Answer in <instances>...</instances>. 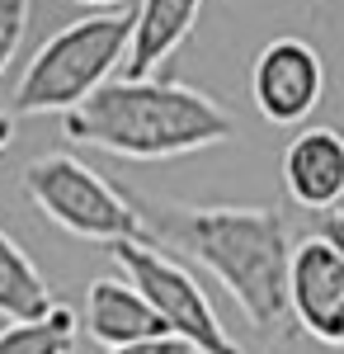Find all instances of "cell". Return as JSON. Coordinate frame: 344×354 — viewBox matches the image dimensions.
Segmentation results:
<instances>
[{"mask_svg": "<svg viewBox=\"0 0 344 354\" xmlns=\"http://www.w3.org/2000/svg\"><path fill=\"white\" fill-rule=\"evenodd\" d=\"M28 15H33V0H0V76H5V66L15 62L19 43H24Z\"/></svg>", "mask_w": 344, "mask_h": 354, "instance_id": "13", "label": "cell"}, {"mask_svg": "<svg viewBox=\"0 0 344 354\" xmlns=\"http://www.w3.org/2000/svg\"><path fill=\"white\" fill-rule=\"evenodd\" d=\"M203 0H137L133 33L123 53V76H156L160 62H170L198 24Z\"/></svg>", "mask_w": 344, "mask_h": 354, "instance_id": "9", "label": "cell"}, {"mask_svg": "<svg viewBox=\"0 0 344 354\" xmlns=\"http://www.w3.org/2000/svg\"><path fill=\"white\" fill-rule=\"evenodd\" d=\"M288 317L312 340L344 350V260L321 236H307L288 255Z\"/></svg>", "mask_w": 344, "mask_h": 354, "instance_id": "7", "label": "cell"}, {"mask_svg": "<svg viewBox=\"0 0 344 354\" xmlns=\"http://www.w3.org/2000/svg\"><path fill=\"white\" fill-rule=\"evenodd\" d=\"M85 330L104 350H113V345H128V340L165 335V322L128 279H95L90 293H85Z\"/></svg>", "mask_w": 344, "mask_h": 354, "instance_id": "10", "label": "cell"}, {"mask_svg": "<svg viewBox=\"0 0 344 354\" xmlns=\"http://www.w3.org/2000/svg\"><path fill=\"white\" fill-rule=\"evenodd\" d=\"M316 236H321L325 245H335V255L344 260V208H340V203L321 213V222H316Z\"/></svg>", "mask_w": 344, "mask_h": 354, "instance_id": "15", "label": "cell"}, {"mask_svg": "<svg viewBox=\"0 0 344 354\" xmlns=\"http://www.w3.org/2000/svg\"><path fill=\"white\" fill-rule=\"evenodd\" d=\"M283 185L292 203L325 213L344 198V133L335 128H302L283 151Z\"/></svg>", "mask_w": 344, "mask_h": 354, "instance_id": "8", "label": "cell"}, {"mask_svg": "<svg viewBox=\"0 0 344 354\" xmlns=\"http://www.w3.org/2000/svg\"><path fill=\"white\" fill-rule=\"evenodd\" d=\"M142 236L160 250H175L203 270L236 298L260 335L288 326V222L274 208H198L170 198H142L128 189Z\"/></svg>", "mask_w": 344, "mask_h": 354, "instance_id": "1", "label": "cell"}, {"mask_svg": "<svg viewBox=\"0 0 344 354\" xmlns=\"http://www.w3.org/2000/svg\"><path fill=\"white\" fill-rule=\"evenodd\" d=\"M52 307V288L28 260V250L10 232H0V317L5 322H24V317H43Z\"/></svg>", "mask_w": 344, "mask_h": 354, "instance_id": "11", "label": "cell"}, {"mask_svg": "<svg viewBox=\"0 0 344 354\" xmlns=\"http://www.w3.org/2000/svg\"><path fill=\"white\" fill-rule=\"evenodd\" d=\"M321 90H325V66L307 38H274L260 48L250 71V95L265 123L278 128L302 123L321 104Z\"/></svg>", "mask_w": 344, "mask_h": 354, "instance_id": "6", "label": "cell"}, {"mask_svg": "<svg viewBox=\"0 0 344 354\" xmlns=\"http://www.w3.org/2000/svg\"><path fill=\"white\" fill-rule=\"evenodd\" d=\"M61 133L123 161H170L231 142L236 123L212 95L184 81L108 76L99 90H90L80 104L61 113Z\"/></svg>", "mask_w": 344, "mask_h": 354, "instance_id": "2", "label": "cell"}, {"mask_svg": "<svg viewBox=\"0 0 344 354\" xmlns=\"http://www.w3.org/2000/svg\"><path fill=\"white\" fill-rule=\"evenodd\" d=\"M80 5H104L108 10V5H123V0H80Z\"/></svg>", "mask_w": 344, "mask_h": 354, "instance_id": "17", "label": "cell"}, {"mask_svg": "<svg viewBox=\"0 0 344 354\" xmlns=\"http://www.w3.org/2000/svg\"><path fill=\"white\" fill-rule=\"evenodd\" d=\"M128 33L133 10H104L57 28L15 85V113H66L71 104H80L113 76V66H123Z\"/></svg>", "mask_w": 344, "mask_h": 354, "instance_id": "3", "label": "cell"}, {"mask_svg": "<svg viewBox=\"0 0 344 354\" xmlns=\"http://www.w3.org/2000/svg\"><path fill=\"white\" fill-rule=\"evenodd\" d=\"M10 137H15V118H10V113L0 109V151L10 147Z\"/></svg>", "mask_w": 344, "mask_h": 354, "instance_id": "16", "label": "cell"}, {"mask_svg": "<svg viewBox=\"0 0 344 354\" xmlns=\"http://www.w3.org/2000/svg\"><path fill=\"white\" fill-rule=\"evenodd\" d=\"M108 354H193V345L165 330V335H146V340H128V345H113Z\"/></svg>", "mask_w": 344, "mask_h": 354, "instance_id": "14", "label": "cell"}, {"mask_svg": "<svg viewBox=\"0 0 344 354\" xmlns=\"http://www.w3.org/2000/svg\"><path fill=\"white\" fill-rule=\"evenodd\" d=\"M76 326H80L76 312L52 298V307L43 317H24V322L0 326V354H71L76 350Z\"/></svg>", "mask_w": 344, "mask_h": 354, "instance_id": "12", "label": "cell"}, {"mask_svg": "<svg viewBox=\"0 0 344 354\" xmlns=\"http://www.w3.org/2000/svg\"><path fill=\"white\" fill-rule=\"evenodd\" d=\"M24 194L48 222H57L61 232H71L80 241L108 245L123 236H142V218H137L128 189L108 185L99 170L76 161L71 151H48V156L28 161Z\"/></svg>", "mask_w": 344, "mask_h": 354, "instance_id": "4", "label": "cell"}, {"mask_svg": "<svg viewBox=\"0 0 344 354\" xmlns=\"http://www.w3.org/2000/svg\"><path fill=\"white\" fill-rule=\"evenodd\" d=\"M108 250H113L118 270L128 274V283L156 307L165 330L189 340L193 354H240V345L222 326V317L212 312L208 293L198 288V279L184 265H175L160 245L142 241V236H123V241H108Z\"/></svg>", "mask_w": 344, "mask_h": 354, "instance_id": "5", "label": "cell"}]
</instances>
